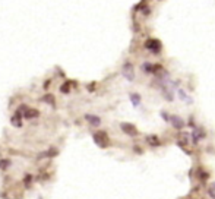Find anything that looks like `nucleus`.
<instances>
[{
  "label": "nucleus",
  "instance_id": "nucleus-11",
  "mask_svg": "<svg viewBox=\"0 0 215 199\" xmlns=\"http://www.w3.org/2000/svg\"><path fill=\"white\" fill-rule=\"evenodd\" d=\"M177 94H179V97H180V100H181V101H186L187 104H192V103H193V101H192V98L187 95V92H186L184 90H179V91H177Z\"/></svg>",
  "mask_w": 215,
  "mask_h": 199
},
{
  "label": "nucleus",
  "instance_id": "nucleus-17",
  "mask_svg": "<svg viewBox=\"0 0 215 199\" xmlns=\"http://www.w3.org/2000/svg\"><path fill=\"white\" fill-rule=\"evenodd\" d=\"M161 117L164 119V120H165V122H168V117H170V116H168L165 111H161Z\"/></svg>",
  "mask_w": 215,
  "mask_h": 199
},
{
  "label": "nucleus",
  "instance_id": "nucleus-13",
  "mask_svg": "<svg viewBox=\"0 0 215 199\" xmlns=\"http://www.w3.org/2000/svg\"><path fill=\"white\" fill-rule=\"evenodd\" d=\"M12 123H13V125H16L18 127L21 126V116H19L18 113H16V114L12 117Z\"/></svg>",
  "mask_w": 215,
  "mask_h": 199
},
{
  "label": "nucleus",
  "instance_id": "nucleus-10",
  "mask_svg": "<svg viewBox=\"0 0 215 199\" xmlns=\"http://www.w3.org/2000/svg\"><path fill=\"white\" fill-rule=\"evenodd\" d=\"M161 91H162V95H164V98L167 100V101H173V91H170L167 88V85H162L161 87Z\"/></svg>",
  "mask_w": 215,
  "mask_h": 199
},
{
  "label": "nucleus",
  "instance_id": "nucleus-2",
  "mask_svg": "<svg viewBox=\"0 0 215 199\" xmlns=\"http://www.w3.org/2000/svg\"><path fill=\"white\" fill-rule=\"evenodd\" d=\"M94 142L101 146V148H106L108 146V135L104 132V130H98L94 133Z\"/></svg>",
  "mask_w": 215,
  "mask_h": 199
},
{
  "label": "nucleus",
  "instance_id": "nucleus-9",
  "mask_svg": "<svg viewBox=\"0 0 215 199\" xmlns=\"http://www.w3.org/2000/svg\"><path fill=\"white\" fill-rule=\"evenodd\" d=\"M129 97H130V101H132V106H133V107H139V106H141V95H139V94L132 92Z\"/></svg>",
  "mask_w": 215,
  "mask_h": 199
},
{
  "label": "nucleus",
  "instance_id": "nucleus-18",
  "mask_svg": "<svg viewBox=\"0 0 215 199\" xmlns=\"http://www.w3.org/2000/svg\"><path fill=\"white\" fill-rule=\"evenodd\" d=\"M133 151H135L136 154H142V152H143V151L141 149V148H139V146H135V148H133Z\"/></svg>",
  "mask_w": 215,
  "mask_h": 199
},
{
  "label": "nucleus",
  "instance_id": "nucleus-7",
  "mask_svg": "<svg viewBox=\"0 0 215 199\" xmlns=\"http://www.w3.org/2000/svg\"><path fill=\"white\" fill-rule=\"evenodd\" d=\"M85 119H87V122H90L91 126H100V123H101V119L98 116H94V114H87Z\"/></svg>",
  "mask_w": 215,
  "mask_h": 199
},
{
  "label": "nucleus",
  "instance_id": "nucleus-4",
  "mask_svg": "<svg viewBox=\"0 0 215 199\" xmlns=\"http://www.w3.org/2000/svg\"><path fill=\"white\" fill-rule=\"evenodd\" d=\"M168 122L171 123V126L174 127V129H177V130H181V129L184 127L183 119H180L179 116H176V114H171V116L168 117Z\"/></svg>",
  "mask_w": 215,
  "mask_h": 199
},
{
  "label": "nucleus",
  "instance_id": "nucleus-12",
  "mask_svg": "<svg viewBox=\"0 0 215 199\" xmlns=\"http://www.w3.org/2000/svg\"><path fill=\"white\" fill-rule=\"evenodd\" d=\"M70 85H72V84L69 82V81H68V82H65V84L60 87V91H62L63 94H69V91H70Z\"/></svg>",
  "mask_w": 215,
  "mask_h": 199
},
{
  "label": "nucleus",
  "instance_id": "nucleus-19",
  "mask_svg": "<svg viewBox=\"0 0 215 199\" xmlns=\"http://www.w3.org/2000/svg\"><path fill=\"white\" fill-rule=\"evenodd\" d=\"M23 181H26V184H29V181H31V176H29V174H26V177L23 179Z\"/></svg>",
  "mask_w": 215,
  "mask_h": 199
},
{
  "label": "nucleus",
  "instance_id": "nucleus-14",
  "mask_svg": "<svg viewBox=\"0 0 215 199\" xmlns=\"http://www.w3.org/2000/svg\"><path fill=\"white\" fill-rule=\"evenodd\" d=\"M199 177L202 179V180H208V177H209V173L208 171H203V170H199Z\"/></svg>",
  "mask_w": 215,
  "mask_h": 199
},
{
  "label": "nucleus",
  "instance_id": "nucleus-15",
  "mask_svg": "<svg viewBox=\"0 0 215 199\" xmlns=\"http://www.w3.org/2000/svg\"><path fill=\"white\" fill-rule=\"evenodd\" d=\"M10 165V161L9 160H0V168H6Z\"/></svg>",
  "mask_w": 215,
  "mask_h": 199
},
{
  "label": "nucleus",
  "instance_id": "nucleus-6",
  "mask_svg": "<svg viewBox=\"0 0 215 199\" xmlns=\"http://www.w3.org/2000/svg\"><path fill=\"white\" fill-rule=\"evenodd\" d=\"M120 127H122V130L125 132L126 135H129V136H138V129L133 126L132 123H122L120 125Z\"/></svg>",
  "mask_w": 215,
  "mask_h": 199
},
{
  "label": "nucleus",
  "instance_id": "nucleus-8",
  "mask_svg": "<svg viewBox=\"0 0 215 199\" xmlns=\"http://www.w3.org/2000/svg\"><path fill=\"white\" fill-rule=\"evenodd\" d=\"M146 142L149 146H160L161 142H160V139H158V136H155V135H149V136H146Z\"/></svg>",
  "mask_w": 215,
  "mask_h": 199
},
{
  "label": "nucleus",
  "instance_id": "nucleus-1",
  "mask_svg": "<svg viewBox=\"0 0 215 199\" xmlns=\"http://www.w3.org/2000/svg\"><path fill=\"white\" fill-rule=\"evenodd\" d=\"M145 48L149 50V51L154 53V54H158V53L161 51V41L157 40V38H149V40H146V43H145Z\"/></svg>",
  "mask_w": 215,
  "mask_h": 199
},
{
  "label": "nucleus",
  "instance_id": "nucleus-5",
  "mask_svg": "<svg viewBox=\"0 0 215 199\" xmlns=\"http://www.w3.org/2000/svg\"><path fill=\"white\" fill-rule=\"evenodd\" d=\"M205 138V130L200 126H195L193 127V132H192V139H193V144H197L200 139Z\"/></svg>",
  "mask_w": 215,
  "mask_h": 199
},
{
  "label": "nucleus",
  "instance_id": "nucleus-3",
  "mask_svg": "<svg viewBox=\"0 0 215 199\" xmlns=\"http://www.w3.org/2000/svg\"><path fill=\"white\" fill-rule=\"evenodd\" d=\"M122 72H123V76H125L129 82H133V81H135V68H133V65H132L130 62H126L125 65H123Z\"/></svg>",
  "mask_w": 215,
  "mask_h": 199
},
{
  "label": "nucleus",
  "instance_id": "nucleus-16",
  "mask_svg": "<svg viewBox=\"0 0 215 199\" xmlns=\"http://www.w3.org/2000/svg\"><path fill=\"white\" fill-rule=\"evenodd\" d=\"M43 100H44V101H47V103L50 101L51 104H54V97H53V95H50V94H47V95H45V97H44Z\"/></svg>",
  "mask_w": 215,
  "mask_h": 199
}]
</instances>
